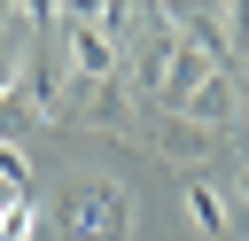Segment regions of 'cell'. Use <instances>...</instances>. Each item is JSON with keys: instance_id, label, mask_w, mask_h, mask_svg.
<instances>
[{"instance_id": "9", "label": "cell", "mask_w": 249, "mask_h": 241, "mask_svg": "<svg viewBox=\"0 0 249 241\" xmlns=\"http://www.w3.org/2000/svg\"><path fill=\"white\" fill-rule=\"evenodd\" d=\"M16 86H23V47L0 39V109H16Z\"/></svg>"}, {"instance_id": "2", "label": "cell", "mask_w": 249, "mask_h": 241, "mask_svg": "<svg viewBox=\"0 0 249 241\" xmlns=\"http://www.w3.org/2000/svg\"><path fill=\"white\" fill-rule=\"evenodd\" d=\"M132 225V194L124 187H78L70 194V233L78 241H124Z\"/></svg>"}, {"instance_id": "6", "label": "cell", "mask_w": 249, "mask_h": 241, "mask_svg": "<svg viewBox=\"0 0 249 241\" xmlns=\"http://www.w3.org/2000/svg\"><path fill=\"white\" fill-rule=\"evenodd\" d=\"M78 117L117 132V124H124V86H117V78H101V86H78Z\"/></svg>"}, {"instance_id": "7", "label": "cell", "mask_w": 249, "mask_h": 241, "mask_svg": "<svg viewBox=\"0 0 249 241\" xmlns=\"http://www.w3.org/2000/svg\"><path fill=\"white\" fill-rule=\"evenodd\" d=\"M39 233V194H8L0 202V241H31Z\"/></svg>"}, {"instance_id": "1", "label": "cell", "mask_w": 249, "mask_h": 241, "mask_svg": "<svg viewBox=\"0 0 249 241\" xmlns=\"http://www.w3.org/2000/svg\"><path fill=\"white\" fill-rule=\"evenodd\" d=\"M62 31H70V39H62V54H70V78H78V86L117 78V54H124V47H117V39H109L86 8H62Z\"/></svg>"}, {"instance_id": "8", "label": "cell", "mask_w": 249, "mask_h": 241, "mask_svg": "<svg viewBox=\"0 0 249 241\" xmlns=\"http://www.w3.org/2000/svg\"><path fill=\"white\" fill-rule=\"evenodd\" d=\"M0 187H8V194H31V155H23L16 140H0Z\"/></svg>"}, {"instance_id": "10", "label": "cell", "mask_w": 249, "mask_h": 241, "mask_svg": "<svg viewBox=\"0 0 249 241\" xmlns=\"http://www.w3.org/2000/svg\"><path fill=\"white\" fill-rule=\"evenodd\" d=\"M233 202L249 210V163H233Z\"/></svg>"}, {"instance_id": "5", "label": "cell", "mask_w": 249, "mask_h": 241, "mask_svg": "<svg viewBox=\"0 0 249 241\" xmlns=\"http://www.w3.org/2000/svg\"><path fill=\"white\" fill-rule=\"evenodd\" d=\"M210 140H218V132H202V124H187L179 109H163V117H156V148H171L179 163H202V155H210Z\"/></svg>"}, {"instance_id": "4", "label": "cell", "mask_w": 249, "mask_h": 241, "mask_svg": "<svg viewBox=\"0 0 249 241\" xmlns=\"http://www.w3.org/2000/svg\"><path fill=\"white\" fill-rule=\"evenodd\" d=\"M179 202H187V225H195V233H210V241H226V233H233V202H226L210 179H187V187H179Z\"/></svg>"}, {"instance_id": "3", "label": "cell", "mask_w": 249, "mask_h": 241, "mask_svg": "<svg viewBox=\"0 0 249 241\" xmlns=\"http://www.w3.org/2000/svg\"><path fill=\"white\" fill-rule=\"evenodd\" d=\"M179 117H187V124H202V132H226V124L241 117V78H233V70H210V78L179 101Z\"/></svg>"}]
</instances>
